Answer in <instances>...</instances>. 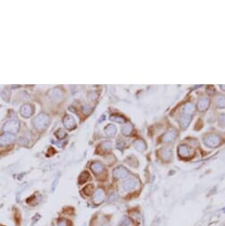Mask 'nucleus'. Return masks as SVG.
<instances>
[{"instance_id": "9", "label": "nucleus", "mask_w": 225, "mask_h": 226, "mask_svg": "<svg viewBox=\"0 0 225 226\" xmlns=\"http://www.w3.org/2000/svg\"><path fill=\"white\" fill-rule=\"evenodd\" d=\"M12 139V138H11L9 135H7V136L5 135V136H3V137L0 138V144L5 145V144H7L8 142H10Z\"/></svg>"}, {"instance_id": "2", "label": "nucleus", "mask_w": 225, "mask_h": 226, "mask_svg": "<svg viewBox=\"0 0 225 226\" xmlns=\"http://www.w3.org/2000/svg\"><path fill=\"white\" fill-rule=\"evenodd\" d=\"M19 129V122H15V121H11L8 122L5 127H4V130L6 132H9L10 134L12 133H16Z\"/></svg>"}, {"instance_id": "8", "label": "nucleus", "mask_w": 225, "mask_h": 226, "mask_svg": "<svg viewBox=\"0 0 225 226\" xmlns=\"http://www.w3.org/2000/svg\"><path fill=\"white\" fill-rule=\"evenodd\" d=\"M91 168H92V170H93L96 174L100 173V172L103 170V167H102V165H101L100 163H98V162L93 163V164L91 165Z\"/></svg>"}, {"instance_id": "7", "label": "nucleus", "mask_w": 225, "mask_h": 226, "mask_svg": "<svg viewBox=\"0 0 225 226\" xmlns=\"http://www.w3.org/2000/svg\"><path fill=\"white\" fill-rule=\"evenodd\" d=\"M136 185H137V183H135V181H134V179L133 178H131V179H128V181L125 182V184H124V188L125 189H133L134 187L136 186Z\"/></svg>"}, {"instance_id": "5", "label": "nucleus", "mask_w": 225, "mask_h": 226, "mask_svg": "<svg viewBox=\"0 0 225 226\" xmlns=\"http://www.w3.org/2000/svg\"><path fill=\"white\" fill-rule=\"evenodd\" d=\"M64 123H66V127L68 129H73L75 127V121L71 116H66L64 119Z\"/></svg>"}, {"instance_id": "11", "label": "nucleus", "mask_w": 225, "mask_h": 226, "mask_svg": "<svg viewBox=\"0 0 225 226\" xmlns=\"http://www.w3.org/2000/svg\"><path fill=\"white\" fill-rule=\"evenodd\" d=\"M89 189H92V185H88L83 189V192L86 195H90L92 192V191H89Z\"/></svg>"}, {"instance_id": "3", "label": "nucleus", "mask_w": 225, "mask_h": 226, "mask_svg": "<svg viewBox=\"0 0 225 226\" xmlns=\"http://www.w3.org/2000/svg\"><path fill=\"white\" fill-rule=\"evenodd\" d=\"M33 113V108L30 106V105H26V106H23L21 108V115L25 117H28L32 115Z\"/></svg>"}, {"instance_id": "1", "label": "nucleus", "mask_w": 225, "mask_h": 226, "mask_svg": "<svg viewBox=\"0 0 225 226\" xmlns=\"http://www.w3.org/2000/svg\"><path fill=\"white\" fill-rule=\"evenodd\" d=\"M50 122V119L49 117L46 115H38L37 119H36V121L34 122V123L36 124V127L38 129H44L45 128L47 125H48V123H49Z\"/></svg>"}, {"instance_id": "6", "label": "nucleus", "mask_w": 225, "mask_h": 226, "mask_svg": "<svg viewBox=\"0 0 225 226\" xmlns=\"http://www.w3.org/2000/svg\"><path fill=\"white\" fill-rule=\"evenodd\" d=\"M114 174L116 177H123L126 176L127 171L123 168H118L117 169H115L114 171Z\"/></svg>"}, {"instance_id": "10", "label": "nucleus", "mask_w": 225, "mask_h": 226, "mask_svg": "<svg viewBox=\"0 0 225 226\" xmlns=\"http://www.w3.org/2000/svg\"><path fill=\"white\" fill-rule=\"evenodd\" d=\"M58 225L59 226H69V222L65 219H61L59 220V223H58Z\"/></svg>"}, {"instance_id": "4", "label": "nucleus", "mask_w": 225, "mask_h": 226, "mask_svg": "<svg viewBox=\"0 0 225 226\" xmlns=\"http://www.w3.org/2000/svg\"><path fill=\"white\" fill-rule=\"evenodd\" d=\"M104 200V192L101 190H98L95 196L93 198V202L96 204H99Z\"/></svg>"}]
</instances>
